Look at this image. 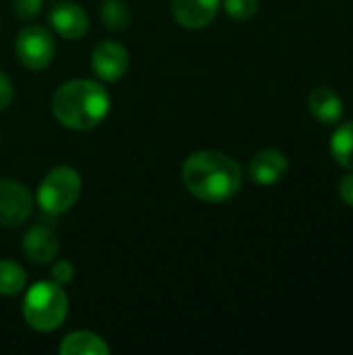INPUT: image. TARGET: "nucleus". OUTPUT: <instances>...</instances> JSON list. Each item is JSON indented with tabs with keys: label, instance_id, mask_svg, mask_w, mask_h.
I'll use <instances>...</instances> for the list:
<instances>
[{
	"label": "nucleus",
	"instance_id": "f257e3e1",
	"mask_svg": "<svg viewBox=\"0 0 353 355\" xmlns=\"http://www.w3.org/2000/svg\"><path fill=\"white\" fill-rule=\"evenodd\" d=\"M183 185L191 196L208 204H223L235 198L241 189L239 164L214 150L193 152L181 168Z\"/></svg>",
	"mask_w": 353,
	"mask_h": 355
},
{
	"label": "nucleus",
	"instance_id": "f03ea898",
	"mask_svg": "<svg viewBox=\"0 0 353 355\" xmlns=\"http://www.w3.org/2000/svg\"><path fill=\"white\" fill-rule=\"evenodd\" d=\"M110 110V96L100 81L71 79L62 83L52 96L54 119L73 131H87L98 127Z\"/></svg>",
	"mask_w": 353,
	"mask_h": 355
},
{
	"label": "nucleus",
	"instance_id": "7ed1b4c3",
	"mask_svg": "<svg viewBox=\"0 0 353 355\" xmlns=\"http://www.w3.org/2000/svg\"><path fill=\"white\" fill-rule=\"evenodd\" d=\"M69 314V297L62 285L40 281L31 285L23 300V318L37 333H52L62 327Z\"/></svg>",
	"mask_w": 353,
	"mask_h": 355
},
{
	"label": "nucleus",
	"instance_id": "20e7f679",
	"mask_svg": "<svg viewBox=\"0 0 353 355\" xmlns=\"http://www.w3.org/2000/svg\"><path fill=\"white\" fill-rule=\"evenodd\" d=\"M81 196V175L73 166H56L42 179L35 200L37 206L52 216L64 214Z\"/></svg>",
	"mask_w": 353,
	"mask_h": 355
},
{
	"label": "nucleus",
	"instance_id": "39448f33",
	"mask_svg": "<svg viewBox=\"0 0 353 355\" xmlns=\"http://www.w3.org/2000/svg\"><path fill=\"white\" fill-rule=\"evenodd\" d=\"M19 62L29 71H44L56 52L52 33L42 25H25L15 40Z\"/></svg>",
	"mask_w": 353,
	"mask_h": 355
},
{
	"label": "nucleus",
	"instance_id": "423d86ee",
	"mask_svg": "<svg viewBox=\"0 0 353 355\" xmlns=\"http://www.w3.org/2000/svg\"><path fill=\"white\" fill-rule=\"evenodd\" d=\"M33 212L31 191L12 179H0V225L19 227L27 223Z\"/></svg>",
	"mask_w": 353,
	"mask_h": 355
},
{
	"label": "nucleus",
	"instance_id": "0eeeda50",
	"mask_svg": "<svg viewBox=\"0 0 353 355\" xmlns=\"http://www.w3.org/2000/svg\"><path fill=\"white\" fill-rule=\"evenodd\" d=\"M92 71L98 79L114 83L129 71V52L123 44L106 40L100 42L92 52Z\"/></svg>",
	"mask_w": 353,
	"mask_h": 355
},
{
	"label": "nucleus",
	"instance_id": "6e6552de",
	"mask_svg": "<svg viewBox=\"0 0 353 355\" xmlns=\"http://www.w3.org/2000/svg\"><path fill=\"white\" fill-rule=\"evenodd\" d=\"M48 21L52 25V29L64 40H79L89 29L87 12L75 2H60V4L52 6L48 12Z\"/></svg>",
	"mask_w": 353,
	"mask_h": 355
},
{
	"label": "nucleus",
	"instance_id": "1a4fd4ad",
	"mask_svg": "<svg viewBox=\"0 0 353 355\" xmlns=\"http://www.w3.org/2000/svg\"><path fill=\"white\" fill-rule=\"evenodd\" d=\"M221 0H171V10L181 27L204 29L218 15Z\"/></svg>",
	"mask_w": 353,
	"mask_h": 355
},
{
	"label": "nucleus",
	"instance_id": "9d476101",
	"mask_svg": "<svg viewBox=\"0 0 353 355\" xmlns=\"http://www.w3.org/2000/svg\"><path fill=\"white\" fill-rule=\"evenodd\" d=\"M289 162L287 156L279 150L258 152L248 166V175L256 185H275L287 175Z\"/></svg>",
	"mask_w": 353,
	"mask_h": 355
},
{
	"label": "nucleus",
	"instance_id": "9b49d317",
	"mask_svg": "<svg viewBox=\"0 0 353 355\" xmlns=\"http://www.w3.org/2000/svg\"><path fill=\"white\" fill-rule=\"evenodd\" d=\"M23 252L33 264H48L58 254V239L48 227L33 225L23 235Z\"/></svg>",
	"mask_w": 353,
	"mask_h": 355
},
{
	"label": "nucleus",
	"instance_id": "f8f14e48",
	"mask_svg": "<svg viewBox=\"0 0 353 355\" xmlns=\"http://www.w3.org/2000/svg\"><path fill=\"white\" fill-rule=\"evenodd\" d=\"M308 108L312 116L322 125H337L343 119V110H345L341 96L333 87H325V85L312 89V94L308 96Z\"/></svg>",
	"mask_w": 353,
	"mask_h": 355
},
{
	"label": "nucleus",
	"instance_id": "ddd939ff",
	"mask_svg": "<svg viewBox=\"0 0 353 355\" xmlns=\"http://www.w3.org/2000/svg\"><path fill=\"white\" fill-rule=\"evenodd\" d=\"M58 352L62 355H108L110 347L102 337L89 331H75L62 339Z\"/></svg>",
	"mask_w": 353,
	"mask_h": 355
},
{
	"label": "nucleus",
	"instance_id": "4468645a",
	"mask_svg": "<svg viewBox=\"0 0 353 355\" xmlns=\"http://www.w3.org/2000/svg\"><path fill=\"white\" fill-rule=\"evenodd\" d=\"M331 154L343 168L353 171V121L335 129L331 137Z\"/></svg>",
	"mask_w": 353,
	"mask_h": 355
},
{
	"label": "nucleus",
	"instance_id": "2eb2a0df",
	"mask_svg": "<svg viewBox=\"0 0 353 355\" xmlns=\"http://www.w3.org/2000/svg\"><path fill=\"white\" fill-rule=\"evenodd\" d=\"M27 287V272L19 262L0 260V295L12 297L23 293Z\"/></svg>",
	"mask_w": 353,
	"mask_h": 355
},
{
	"label": "nucleus",
	"instance_id": "dca6fc26",
	"mask_svg": "<svg viewBox=\"0 0 353 355\" xmlns=\"http://www.w3.org/2000/svg\"><path fill=\"white\" fill-rule=\"evenodd\" d=\"M100 19L104 23L106 29L110 31H121L129 25L131 21V10L123 0H108L102 10H100Z\"/></svg>",
	"mask_w": 353,
	"mask_h": 355
},
{
	"label": "nucleus",
	"instance_id": "f3484780",
	"mask_svg": "<svg viewBox=\"0 0 353 355\" xmlns=\"http://www.w3.org/2000/svg\"><path fill=\"white\" fill-rule=\"evenodd\" d=\"M227 15L235 21H248L258 12L260 0H221Z\"/></svg>",
	"mask_w": 353,
	"mask_h": 355
},
{
	"label": "nucleus",
	"instance_id": "a211bd4d",
	"mask_svg": "<svg viewBox=\"0 0 353 355\" xmlns=\"http://www.w3.org/2000/svg\"><path fill=\"white\" fill-rule=\"evenodd\" d=\"M44 0H12V15L21 21H31L42 12Z\"/></svg>",
	"mask_w": 353,
	"mask_h": 355
},
{
	"label": "nucleus",
	"instance_id": "6ab92c4d",
	"mask_svg": "<svg viewBox=\"0 0 353 355\" xmlns=\"http://www.w3.org/2000/svg\"><path fill=\"white\" fill-rule=\"evenodd\" d=\"M73 275H75V268H73V264L69 262V260H58L54 266H52V270H50V281H54L56 285H67L71 279H73Z\"/></svg>",
	"mask_w": 353,
	"mask_h": 355
},
{
	"label": "nucleus",
	"instance_id": "aec40b11",
	"mask_svg": "<svg viewBox=\"0 0 353 355\" xmlns=\"http://www.w3.org/2000/svg\"><path fill=\"white\" fill-rule=\"evenodd\" d=\"M15 98V87H12V81L8 79V75L4 71H0V112L6 110L10 106Z\"/></svg>",
	"mask_w": 353,
	"mask_h": 355
},
{
	"label": "nucleus",
	"instance_id": "412c9836",
	"mask_svg": "<svg viewBox=\"0 0 353 355\" xmlns=\"http://www.w3.org/2000/svg\"><path fill=\"white\" fill-rule=\"evenodd\" d=\"M339 196H341V200H343L347 206H352L353 208V171L347 177H343V181H341V185H339Z\"/></svg>",
	"mask_w": 353,
	"mask_h": 355
},
{
	"label": "nucleus",
	"instance_id": "4be33fe9",
	"mask_svg": "<svg viewBox=\"0 0 353 355\" xmlns=\"http://www.w3.org/2000/svg\"><path fill=\"white\" fill-rule=\"evenodd\" d=\"M0 29H2V25H0Z\"/></svg>",
	"mask_w": 353,
	"mask_h": 355
}]
</instances>
